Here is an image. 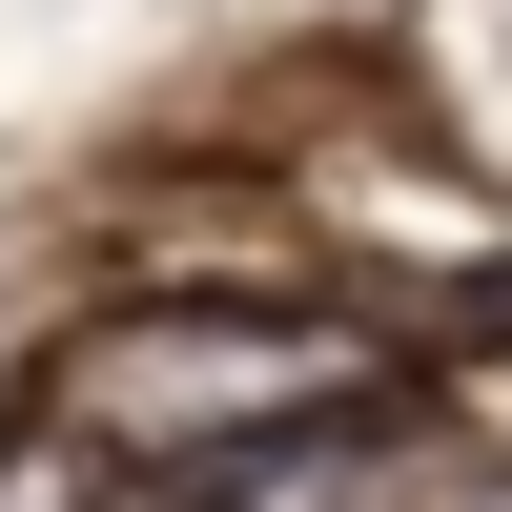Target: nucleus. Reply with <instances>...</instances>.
I'll list each match as a JSON object with an SVG mask.
<instances>
[{"label": "nucleus", "instance_id": "obj_1", "mask_svg": "<svg viewBox=\"0 0 512 512\" xmlns=\"http://www.w3.org/2000/svg\"><path fill=\"white\" fill-rule=\"evenodd\" d=\"M41 410H62L82 451H123V472H226V451H308V431H349V410H390V349L328 328V308H287V328L123 308V328H82V349L41 369Z\"/></svg>", "mask_w": 512, "mask_h": 512}, {"label": "nucleus", "instance_id": "obj_2", "mask_svg": "<svg viewBox=\"0 0 512 512\" xmlns=\"http://www.w3.org/2000/svg\"><path fill=\"white\" fill-rule=\"evenodd\" d=\"M451 328H512V267H472V308H451Z\"/></svg>", "mask_w": 512, "mask_h": 512}]
</instances>
